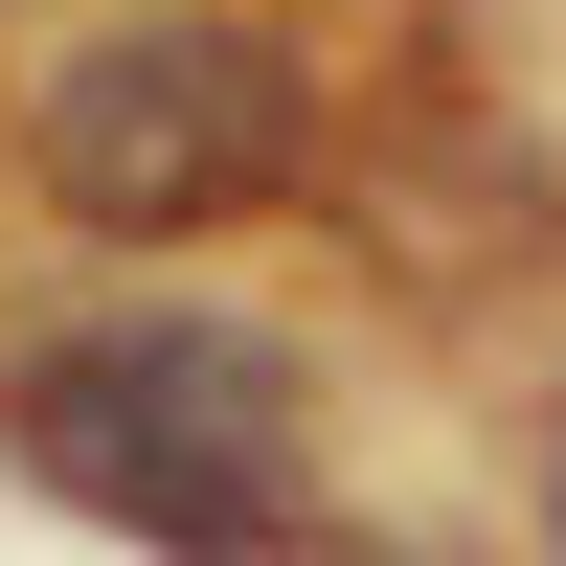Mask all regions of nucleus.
I'll use <instances>...</instances> for the list:
<instances>
[{
  "label": "nucleus",
  "mask_w": 566,
  "mask_h": 566,
  "mask_svg": "<svg viewBox=\"0 0 566 566\" xmlns=\"http://www.w3.org/2000/svg\"><path fill=\"white\" fill-rule=\"evenodd\" d=\"M0 453H23L69 522L159 544V566H272L317 522V386H295V340L159 317V295L0 340Z\"/></svg>",
  "instance_id": "nucleus-1"
},
{
  "label": "nucleus",
  "mask_w": 566,
  "mask_h": 566,
  "mask_svg": "<svg viewBox=\"0 0 566 566\" xmlns=\"http://www.w3.org/2000/svg\"><path fill=\"white\" fill-rule=\"evenodd\" d=\"M295 159H317V91L250 0H114L23 91V181L91 250H227V227L295 205Z\"/></svg>",
  "instance_id": "nucleus-2"
},
{
  "label": "nucleus",
  "mask_w": 566,
  "mask_h": 566,
  "mask_svg": "<svg viewBox=\"0 0 566 566\" xmlns=\"http://www.w3.org/2000/svg\"><path fill=\"white\" fill-rule=\"evenodd\" d=\"M544 566H566V408H544Z\"/></svg>",
  "instance_id": "nucleus-3"
}]
</instances>
